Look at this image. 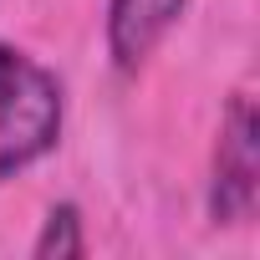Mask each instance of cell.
Wrapping results in <instances>:
<instances>
[{
  "label": "cell",
  "mask_w": 260,
  "mask_h": 260,
  "mask_svg": "<svg viewBox=\"0 0 260 260\" xmlns=\"http://www.w3.org/2000/svg\"><path fill=\"white\" fill-rule=\"evenodd\" d=\"M67 127V92L51 67L0 41V189L56 153Z\"/></svg>",
  "instance_id": "1"
},
{
  "label": "cell",
  "mask_w": 260,
  "mask_h": 260,
  "mask_svg": "<svg viewBox=\"0 0 260 260\" xmlns=\"http://www.w3.org/2000/svg\"><path fill=\"white\" fill-rule=\"evenodd\" d=\"M260 204V117L250 92H235L219 133H214V158H209V224H250Z\"/></svg>",
  "instance_id": "2"
},
{
  "label": "cell",
  "mask_w": 260,
  "mask_h": 260,
  "mask_svg": "<svg viewBox=\"0 0 260 260\" xmlns=\"http://www.w3.org/2000/svg\"><path fill=\"white\" fill-rule=\"evenodd\" d=\"M189 0H107V21H102V36H107V61L117 77H138L153 51L164 46V36L179 26Z\"/></svg>",
  "instance_id": "3"
},
{
  "label": "cell",
  "mask_w": 260,
  "mask_h": 260,
  "mask_svg": "<svg viewBox=\"0 0 260 260\" xmlns=\"http://www.w3.org/2000/svg\"><path fill=\"white\" fill-rule=\"evenodd\" d=\"M36 260H77L87 255V235H82V209L77 204H51L41 219V235L31 240Z\"/></svg>",
  "instance_id": "4"
}]
</instances>
